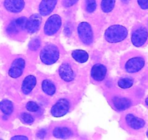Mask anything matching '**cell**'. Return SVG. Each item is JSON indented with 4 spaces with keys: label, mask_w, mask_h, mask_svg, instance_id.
<instances>
[{
    "label": "cell",
    "mask_w": 148,
    "mask_h": 140,
    "mask_svg": "<svg viewBox=\"0 0 148 140\" xmlns=\"http://www.w3.org/2000/svg\"><path fill=\"white\" fill-rule=\"evenodd\" d=\"M137 2L142 10L148 9V0H137Z\"/></svg>",
    "instance_id": "cell-28"
},
{
    "label": "cell",
    "mask_w": 148,
    "mask_h": 140,
    "mask_svg": "<svg viewBox=\"0 0 148 140\" xmlns=\"http://www.w3.org/2000/svg\"><path fill=\"white\" fill-rule=\"evenodd\" d=\"M145 64L144 58L140 56L134 57L126 61L125 64V71L128 73H136L140 71Z\"/></svg>",
    "instance_id": "cell-7"
},
{
    "label": "cell",
    "mask_w": 148,
    "mask_h": 140,
    "mask_svg": "<svg viewBox=\"0 0 148 140\" xmlns=\"http://www.w3.org/2000/svg\"><path fill=\"white\" fill-rule=\"evenodd\" d=\"M41 46V40L40 38L36 37L33 39L28 44V48L31 51H36Z\"/></svg>",
    "instance_id": "cell-24"
},
{
    "label": "cell",
    "mask_w": 148,
    "mask_h": 140,
    "mask_svg": "<svg viewBox=\"0 0 148 140\" xmlns=\"http://www.w3.org/2000/svg\"><path fill=\"white\" fill-rule=\"evenodd\" d=\"M133 80L129 78H121L118 82V85L120 88L123 89H127V88H131L133 85Z\"/></svg>",
    "instance_id": "cell-23"
},
{
    "label": "cell",
    "mask_w": 148,
    "mask_h": 140,
    "mask_svg": "<svg viewBox=\"0 0 148 140\" xmlns=\"http://www.w3.org/2000/svg\"><path fill=\"white\" fill-rule=\"evenodd\" d=\"M116 0H102L101 2V9L104 12H111L115 7Z\"/></svg>",
    "instance_id": "cell-22"
},
{
    "label": "cell",
    "mask_w": 148,
    "mask_h": 140,
    "mask_svg": "<svg viewBox=\"0 0 148 140\" xmlns=\"http://www.w3.org/2000/svg\"><path fill=\"white\" fill-rule=\"evenodd\" d=\"M112 101L115 108L119 111L125 110L132 105V101L129 98L124 97L115 96L112 98Z\"/></svg>",
    "instance_id": "cell-16"
},
{
    "label": "cell",
    "mask_w": 148,
    "mask_h": 140,
    "mask_svg": "<svg viewBox=\"0 0 148 140\" xmlns=\"http://www.w3.org/2000/svg\"><path fill=\"white\" fill-rule=\"evenodd\" d=\"M42 90L46 94L49 96H53L56 92V87L55 84L49 80H45L42 83Z\"/></svg>",
    "instance_id": "cell-20"
},
{
    "label": "cell",
    "mask_w": 148,
    "mask_h": 140,
    "mask_svg": "<svg viewBox=\"0 0 148 140\" xmlns=\"http://www.w3.org/2000/svg\"><path fill=\"white\" fill-rule=\"evenodd\" d=\"M67 31H68V34H67V36H70V35H71V28H70V27L69 26H66L65 27V33H66Z\"/></svg>",
    "instance_id": "cell-32"
},
{
    "label": "cell",
    "mask_w": 148,
    "mask_h": 140,
    "mask_svg": "<svg viewBox=\"0 0 148 140\" xmlns=\"http://www.w3.org/2000/svg\"><path fill=\"white\" fill-rule=\"evenodd\" d=\"M4 6L8 11L13 13H18L25 7L24 0H5Z\"/></svg>",
    "instance_id": "cell-11"
},
{
    "label": "cell",
    "mask_w": 148,
    "mask_h": 140,
    "mask_svg": "<svg viewBox=\"0 0 148 140\" xmlns=\"http://www.w3.org/2000/svg\"><path fill=\"white\" fill-rule=\"evenodd\" d=\"M86 2V10L88 12H93L97 8L96 0H85Z\"/></svg>",
    "instance_id": "cell-25"
},
{
    "label": "cell",
    "mask_w": 148,
    "mask_h": 140,
    "mask_svg": "<svg viewBox=\"0 0 148 140\" xmlns=\"http://www.w3.org/2000/svg\"><path fill=\"white\" fill-rule=\"evenodd\" d=\"M58 3V0H42L39 6V14L42 16L49 15Z\"/></svg>",
    "instance_id": "cell-12"
},
{
    "label": "cell",
    "mask_w": 148,
    "mask_h": 140,
    "mask_svg": "<svg viewBox=\"0 0 148 140\" xmlns=\"http://www.w3.org/2000/svg\"><path fill=\"white\" fill-rule=\"evenodd\" d=\"M54 137L58 139H68L73 135V131L68 127H55L52 132Z\"/></svg>",
    "instance_id": "cell-18"
},
{
    "label": "cell",
    "mask_w": 148,
    "mask_h": 140,
    "mask_svg": "<svg viewBox=\"0 0 148 140\" xmlns=\"http://www.w3.org/2000/svg\"><path fill=\"white\" fill-rule=\"evenodd\" d=\"M126 121L127 125L131 128L134 130L141 129L145 125V121L143 119L135 116L132 114H127L126 115Z\"/></svg>",
    "instance_id": "cell-15"
},
{
    "label": "cell",
    "mask_w": 148,
    "mask_h": 140,
    "mask_svg": "<svg viewBox=\"0 0 148 140\" xmlns=\"http://www.w3.org/2000/svg\"><path fill=\"white\" fill-rule=\"evenodd\" d=\"M60 57V51L58 46L53 44L45 45L40 53V58L47 65H51L58 61Z\"/></svg>",
    "instance_id": "cell-2"
},
{
    "label": "cell",
    "mask_w": 148,
    "mask_h": 140,
    "mask_svg": "<svg viewBox=\"0 0 148 140\" xmlns=\"http://www.w3.org/2000/svg\"><path fill=\"white\" fill-rule=\"evenodd\" d=\"M60 77L65 82H71L74 79V72L68 63L61 64L59 68Z\"/></svg>",
    "instance_id": "cell-14"
},
{
    "label": "cell",
    "mask_w": 148,
    "mask_h": 140,
    "mask_svg": "<svg viewBox=\"0 0 148 140\" xmlns=\"http://www.w3.org/2000/svg\"><path fill=\"white\" fill-rule=\"evenodd\" d=\"M79 0H63L62 5L65 8H69V7L73 6L74 4H76Z\"/></svg>",
    "instance_id": "cell-29"
},
{
    "label": "cell",
    "mask_w": 148,
    "mask_h": 140,
    "mask_svg": "<svg viewBox=\"0 0 148 140\" xmlns=\"http://www.w3.org/2000/svg\"><path fill=\"white\" fill-rule=\"evenodd\" d=\"M11 139H28V138L25 136H15L11 138Z\"/></svg>",
    "instance_id": "cell-31"
},
{
    "label": "cell",
    "mask_w": 148,
    "mask_h": 140,
    "mask_svg": "<svg viewBox=\"0 0 148 140\" xmlns=\"http://www.w3.org/2000/svg\"><path fill=\"white\" fill-rule=\"evenodd\" d=\"M72 57L79 63H85L89 58V55L85 51L82 50H75L72 53Z\"/></svg>",
    "instance_id": "cell-21"
},
{
    "label": "cell",
    "mask_w": 148,
    "mask_h": 140,
    "mask_svg": "<svg viewBox=\"0 0 148 140\" xmlns=\"http://www.w3.org/2000/svg\"><path fill=\"white\" fill-rule=\"evenodd\" d=\"M42 21V19L40 15L34 14V15H31L28 19H27L25 28L28 33H31V34L36 32L40 28Z\"/></svg>",
    "instance_id": "cell-9"
},
{
    "label": "cell",
    "mask_w": 148,
    "mask_h": 140,
    "mask_svg": "<svg viewBox=\"0 0 148 140\" xmlns=\"http://www.w3.org/2000/svg\"><path fill=\"white\" fill-rule=\"evenodd\" d=\"M147 138H148V130H147Z\"/></svg>",
    "instance_id": "cell-35"
},
{
    "label": "cell",
    "mask_w": 148,
    "mask_h": 140,
    "mask_svg": "<svg viewBox=\"0 0 148 140\" xmlns=\"http://www.w3.org/2000/svg\"><path fill=\"white\" fill-rule=\"evenodd\" d=\"M25 60L22 58H18L12 61L9 69V76L12 78H18L23 73L25 68Z\"/></svg>",
    "instance_id": "cell-8"
},
{
    "label": "cell",
    "mask_w": 148,
    "mask_h": 140,
    "mask_svg": "<svg viewBox=\"0 0 148 140\" xmlns=\"http://www.w3.org/2000/svg\"><path fill=\"white\" fill-rule=\"evenodd\" d=\"M121 1L123 2V3H129L130 0H121Z\"/></svg>",
    "instance_id": "cell-33"
},
{
    "label": "cell",
    "mask_w": 148,
    "mask_h": 140,
    "mask_svg": "<svg viewBox=\"0 0 148 140\" xmlns=\"http://www.w3.org/2000/svg\"><path fill=\"white\" fill-rule=\"evenodd\" d=\"M145 103H146V104L148 106V97L145 99Z\"/></svg>",
    "instance_id": "cell-34"
},
{
    "label": "cell",
    "mask_w": 148,
    "mask_h": 140,
    "mask_svg": "<svg viewBox=\"0 0 148 140\" xmlns=\"http://www.w3.org/2000/svg\"><path fill=\"white\" fill-rule=\"evenodd\" d=\"M70 110V102L66 98L58 100L51 109V114L53 117L60 118L66 115Z\"/></svg>",
    "instance_id": "cell-5"
},
{
    "label": "cell",
    "mask_w": 148,
    "mask_h": 140,
    "mask_svg": "<svg viewBox=\"0 0 148 140\" xmlns=\"http://www.w3.org/2000/svg\"><path fill=\"white\" fill-rule=\"evenodd\" d=\"M128 35L126 27L121 25H113L108 27L105 33V40L110 43H117L124 40Z\"/></svg>",
    "instance_id": "cell-1"
},
{
    "label": "cell",
    "mask_w": 148,
    "mask_h": 140,
    "mask_svg": "<svg viewBox=\"0 0 148 140\" xmlns=\"http://www.w3.org/2000/svg\"><path fill=\"white\" fill-rule=\"evenodd\" d=\"M107 74V68L101 64H97L93 66L91 70V76L95 80L102 81L105 79Z\"/></svg>",
    "instance_id": "cell-13"
},
{
    "label": "cell",
    "mask_w": 148,
    "mask_h": 140,
    "mask_svg": "<svg viewBox=\"0 0 148 140\" xmlns=\"http://www.w3.org/2000/svg\"><path fill=\"white\" fill-rule=\"evenodd\" d=\"M26 21L27 19L25 17H20L16 19H14L8 25L7 28V32L9 34H15L21 30H23L25 28Z\"/></svg>",
    "instance_id": "cell-10"
},
{
    "label": "cell",
    "mask_w": 148,
    "mask_h": 140,
    "mask_svg": "<svg viewBox=\"0 0 148 140\" xmlns=\"http://www.w3.org/2000/svg\"><path fill=\"white\" fill-rule=\"evenodd\" d=\"M47 134V130L46 129H41L39 130L38 132H37V137L38 138H40V139H43L45 138V136Z\"/></svg>",
    "instance_id": "cell-30"
},
{
    "label": "cell",
    "mask_w": 148,
    "mask_h": 140,
    "mask_svg": "<svg viewBox=\"0 0 148 140\" xmlns=\"http://www.w3.org/2000/svg\"><path fill=\"white\" fill-rule=\"evenodd\" d=\"M61 25H62V20L60 15L57 14L51 15L45 23L44 32L46 35L52 36L59 31Z\"/></svg>",
    "instance_id": "cell-3"
},
{
    "label": "cell",
    "mask_w": 148,
    "mask_h": 140,
    "mask_svg": "<svg viewBox=\"0 0 148 140\" xmlns=\"http://www.w3.org/2000/svg\"><path fill=\"white\" fill-rule=\"evenodd\" d=\"M0 110L6 115H11L14 110L13 104L10 100L3 99L0 101Z\"/></svg>",
    "instance_id": "cell-19"
},
{
    "label": "cell",
    "mask_w": 148,
    "mask_h": 140,
    "mask_svg": "<svg viewBox=\"0 0 148 140\" xmlns=\"http://www.w3.org/2000/svg\"><path fill=\"white\" fill-rule=\"evenodd\" d=\"M21 118L26 124H32L34 122V117L28 112H23L21 115Z\"/></svg>",
    "instance_id": "cell-26"
},
{
    "label": "cell",
    "mask_w": 148,
    "mask_h": 140,
    "mask_svg": "<svg viewBox=\"0 0 148 140\" xmlns=\"http://www.w3.org/2000/svg\"><path fill=\"white\" fill-rule=\"evenodd\" d=\"M148 38V31L145 27L139 26L133 31L132 42L134 46L141 47L146 42Z\"/></svg>",
    "instance_id": "cell-6"
},
{
    "label": "cell",
    "mask_w": 148,
    "mask_h": 140,
    "mask_svg": "<svg viewBox=\"0 0 148 140\" xmlns=\"http://www.w3.org/2000/svg\"><path fill=\"white\" fill-rule=\"evenodd\" d=\"M78 34L81 41L85 45H89L93 42V31L89 24L82 22L78 26Z\"/></svg>",
    "instance_id": "cell-4"
},
{
    "label": "cell",
    "mask_w": 148,
    "mask_h": 140,
    "mask_svg": "<svg viewBox=\"0 0 148 140\" xmlns=\"http://www.w3.org/2000/svg\"><path fill=\"white\" fill-rule=\"evenodd\" d=\"M36 84V77L34 75H28L24 79L23 82L22 83L21 89L24 94H28L32 91L34 87Z\"/></svg>",
    "instance_id": "cell-17"
},
{
    "label": "cell",
    "mask_w": 148,
    "mask_h": 140,
    "mask_svg": "<svg viewBox=\"0 0 148 140\" xmlns=\"http://www.w3.org/2000/svg\"><path fill=\"white\" fill-rule=\"evenodd\" d=\"M26 109L28 111L32 112H36L39 110V105L34 101H28L26 104Z\"/></svg>",
    "instance_id": "cell-27"
}]
</instances>
